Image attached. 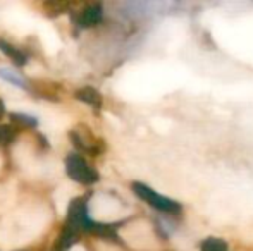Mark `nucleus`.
Returning <instances> with one entry per match:
<instances>
[{"label":"nucleus","mask_w":253,"mask_h":251,"mask_svg":"<svg viewBox=\"0 0 253 251\" xmlns=\"http://www.w3.org/2000/svg\"><path fill=\"white\" fill-rule=\"evenodd\" d=\"M52 220L45 205H26L0 222V251H12L35 241Z\"/></svg>","instance_id":"f257e3e1"},{"label":"nucleus","mask_w":253,"mask_h":251,"mask_svg":"<svg viewBox=\"0 0 253 251\" xmlns=\"http://www.w3.org/2000/svg\"><path fill=\"white\" fill-rule=\"evenodd\" d=\"M90 215L95 220L110 222L123 214H121V205L114 198L105 196V194H95L90 201Z\"/></svg>","instance_id":"f03ea898"},{"label":"nucleus","mask_w":253,"mask_h":251,"mask_svg":"<svg viewBox=\"0 0 253 251\" xmlns=\"http://www.w3.org/2000/svg\"><path fill=\"white\" fill-rule=\"evenodd\" d=\"M138 194H140L145 201H148L153 208L164 212V214H176V212L181 210L177 201L170 200V198H167V196H162V194L153 191L152 188H148V186H138Z\"/></svg>","instance_id":"7ed1b4c3"},{"label":"nucleus","mask_w":253,"mask_h":251,"mask_svg":"<svg viewBox=\"0 0 253 251\" xmlns=\"http://www.w3.org/2000/svg\"><path fill=\"white\" fill-rule=\"evenodd\" d=\"M78 191H80V188H78L74 182H66V184L57 188L55 194H53V200H55L57 210H59L60 215L66 214V208H67V205H69L71 198L76 196Z\"/></svg>","instance_id":"20e7f679"},{"label":"nucleus","mask_w":253,"mask_h":251,"mask_svg":"<svg viewBox=\"0 0 253 251\" xmlns=\"http://www.w3.org/2000/svg\"><path fill=\"white\" fill-rule=\"evenodd\" d=\"M14 201H16V186L12 182L0 186V215L9 210Z\"/></svg>","instance_id":"39448f33"},{"label":"nucleus","mask_w":253,"mask_h":251,"mask_svg":"<svg viewBox=\"0 0 253 251\" xmlns=\"http://www.w3.org/2000/svg\"><path fill=\"white\" fill-rule=\"evenodd\" d=\"M40 36H42V43H43L45 50H47L48 54H53V52L59 50L60 40H59V36H57L55 31H53V28H50V26L42 28V35H40Z\"/></svg>","instance_id":"423d86ee"},{"label":"nucleus","mask_w":253,"mask_h":251,"mask_svg":"<svg viewBox=\"0 0 253 251\" xmlns=\"http://www.w3.org/2000/svg\"><path fill=\"white\" fill-rule=\"evenodd\" d=\"M200 251H227V245L219 238H207L200 245Z\"/></svg>","instance_id":"0eeeda50"},{"label":"nucleus","mask_w":253,"mask_h":251,"mask_svg":"<svg viewBox=\"0 0 253 251\" xmlns=\"http://www.w3.org/2000/svg\"><path fill=\"white\" fill-rule=\"evenodd\" d=\"M0 77L5 79V81H9V83L16 84V86L23 88V79H21V76L16 72V71L9 69V67H2V69H0Z\"/></svg>","instance_id":"6e6552de"},{"label":"nucleus","mask_w":253,"mask_h":251,"mask_svg":"<svg viewBox=\"0 0 253 251\" xmlns=\"http://www.w3.org/2000/svg\"><path fill=\"white\" fill-rule=\"evenodd\" d=\"M69 251H86L83 248V246H80V245H76V246H73V248H71Z\"/></svg>","instance_id":"1a4fd4ad"},{"label":"nucleus","mask_w":253,"mask_h":251,"mask_svg":"<svg viewBox=\"0 0 253 251\" xmlns=\"http://www.w3.org/2000/svg\"><path fill=\"white\" fill-rule=\"evenodd\" d=\"M0 169H2V157H0Z\"/></svg>","instance_id":"9d476101"}]
</instances>
